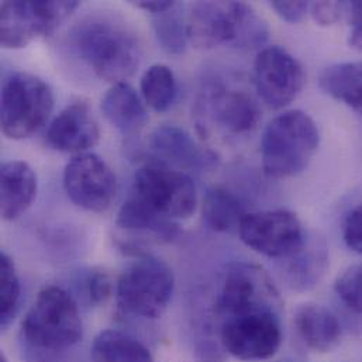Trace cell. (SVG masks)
<instances>
[{
  "mask_svg": "<svg viewBox=\"0 0 362 362\" xmlns=\"http://www.w3.org/2000/svg\"><path fill=\"white\" fill-rule=\"evenodd\" d=\"M174 289V272L164 261L137 254L117 281V305L130 316L154 320L165 313Z\"/></svg>",
  "mask_w": 362,
  "mask_h": 362,
  "instance_id": "obj_5",
  "label": "cell"
},
{
  "mask_svg": "<svg viewBox=\"0 0 362 362\" xmlns=\"http://www.w3.org/2000/svg\"><path fill=\"white\" fill-rule=\"evenodd\" d=\"M343 238L346 245L362 255V203L358 204L347 216L343 230Z\"/></svg>",
  "mask_w": 362,
  "mask_h": 362,
  "instance_id": "obj_30",
  "label": "cell"
},
{
  "mask_svg": "<svg viewBox=\"0 0 362 362\" xmlns=\"http://www.w3.org/2000/svg\"><path fill=\"white\" fill-rule=\"evenodd\" d=\"M143 100L154 112L164 113L173 107L178 96V82L174 71L164 64H154L141 76Z\"/></svg>",
  "mask_w": 362,
  "mask_h": 362,
  "instance_id": "obj_25",
  "label": "cell"
},
{
  "mask_svg": "<svg viewBox=\"0 0 362 362\" xmlns=\"http://www.w3.org/2000/svg\"><path fill=\"white\" fill-rule=\"evenodd\" d=\"M0 362H8L4 354H0Z\"/></svg>",
  "mask_w": 362,
  "mask_h": 362,
  "instance_id": "obj_36",
  "label": "cell"
},
{
  "mask_svg": "<svg viewBox=\"0 0 362 362\" xmlns=\"http://www.w3.org/2000/svg\"><path fill=\"white\" fill-rule=\"evenodd\" d=\"M112 281L107 274L99 271L89 275L86 279V293L92 305H102L112 296Z\"/></svg>",
  "mask_w": 362,
  "mask_h": 362,
  "instance_id": "obj_31",
  "label": "cell"
},
{
  "mask_svg": "<svg viewBox=\"0 0 362 362\" xmlns=\"http://www.w3.org/2000/svg\"><path fill=\"white\" fill-rule=\"evenodd\" d=\"M37 177L24 161H7L0 167V211L6 221L17 220L33 204Z\"/></svg>",
  "mask_w": 362,
  "mask_h": 362,
  "instance_id": "obj_18",
  "label": "cell"
},
{
  "mask_svg": "<svg viewBox=\"0 0 362 362\" xmlns=\"http://www.w3.org/2000/svg\"><path fill=\"white\" fill-rule=\"evenodd\" d=\"M271 7L275 10V13L282 20H285L286 23H291V24H296V23H300L306 17V14L310 8V3L276 0V1H271Z\"/></svg>",
  "mask_w": 362,
  "mask_h": 362,
  "instance_id": "obj_32",
  "label": "cell"
},
{
  "mask_svg": "<svg viewBox=\"0 0 362 362\" xmlns=\"http://www.w3.org/2000/svg\"><path fill=\"white\" fill-rule=\"evenodd\" d=\"M83 337L75 299L59 286L44 288L21 322V350L64 356Z\"/></svg>",
  "mask_w": 362,
  "mask_h": 362,
  "instance_id": "obj_3",
  "label": "cell"
},
{
  "mask_svg": "<svg viewBox=\"0 0 362 362\" xmlns=\"http://www.w3.org/2000/svg\"><path fill=\"white\" fill-rule=\"evenodd\" d=\"M78 7L76 0L3 1L0 6L1 47L18 49L40 35L52 34Z\"/></svg>",
  "mask_w": 362,
  "mask_h": 362,
  "instance_id": "obj_10",
  "label": "cell"
},
{
  "mask_svg": "<svg viewBox=\"0 0 362 362\" xmlns=\"http://www.w3.org/2000/svg\"><path fill=\"white\" fill-rule=\"evenodd\" d=\"M285 261V276L288 285L293 289H310L325 274L327 265V252L317 241H309L306 237L303 245Z\"/></svg>",
  "mask_w": 362,
  "mask_h": 362,
  "instance_id": "obj_21",
  "label": "cell"
},
{
  "mask_svg": "<svg viewBox=\"0 0 362 362\" xmlns=\"http://www.w3.org/2000/svg\"><path fill=\"white\" fill-rule=\"evenodd\" d=\"M295 329L302 341L316 353L333 351L341 340V325L337 316L317 303H302L293 313Z\"/></svg>",
  "mask_w": 362,
  "mask_h": 362,
  "instance_id": "obj_17",
  "label": "cell"
},
{
  "mask_svg": "<svg viewBox=\"0 0 362 362\" xmlns=\"http://www.w3.org/2000/svg\"><path fill=\"white\" fill-rule=\"evenodd\" d=\"M319 143V129L308 113L284 112L269 122L261 139L264 173L275 180L299 175L312 163Z\"/></svg>",
  "mask_w": 362,
  "mask_h": 362,
  "instance_id": "obj_4",
  "label": "cell"
},
{
  "mask_svg": "<svg viewBox=\"0 0 362 362\" xmlns=\"http://www.w3.org/2000/svg\"><path fill=\"white\" fill-rule=\"evenodd\" d=\"M92 362H154L150 350L136 337L120 330L100 332L90 346Z\"/></svg>",
  "mask_w": 362,
  "mask_h": 362,
  "instance_id": "obj_23",
  "label": "cell"
},
{
  "mask_svg": "<svg viewBox=\"0 0 362 362\" xmlns=\"http://www.w3.org/2000/svg\"><path fill=\"white\" fill-rule=\"evenodd\" d=\"M214 310L220 322L252 313L281 315L282 299L265 269L240 262L226 272Z\"/></svg>",
  "mask_w": 362,
  "mask_h": 362,
  "instance_id": "obj_7",
  "label": "cell"
},
{
  "mask_svg": "<svg viewBox=\"0 0 362 362\" xmlns=\"http://www.w3.org/2000/svg\"><path fill=\"white\" fill-rule=\"evenodd\" d=\"M62 183L74 204L95 213L107 210L117 192V181L112 168L93 153L75 156L65 167Z\"/></svg>",
  "mask_w": 362,
  "mask_h": 362,
  "instance_id": "obj_14",
  "label": "cell"
},
{
  "mask_svg": "<svg viewBox=\"0 0 362 362\" xmlns=\"http://www.w3.org/2000/svg\"><path fill=\"white\" fill-rule=\"evenodd\" d=\"M254 88L272 109H284L302 92L306 81L302 64L285 48H262L254 61Z\"/></svg>",
  "mask_w": 362,
  "mask_h": 362,
  "instance_id": "obj_13",
  "label": "cell"
},
{
  "mask_svg": "<svg viewBox=\"0 0 362 362\" xmlns=\"http://www.w3.org/2000/svg\"><path fill=\"white\" fill-rule=\"evenodd\" d=\"M139 8H143L148 13H151V16L154 14H158V13H163L168 8H171L175 1H171V0H141V1H136L134 3Z\"/></svg>",
  "mask_w": 362,
  "mask_h": 362,
  "instance_id": "obj_33",
  "label": "cell"
},
{
  "mask_svg": "<svg viewBox=\"0 0 362 362\" xmlns=\"http://www.w3.org/2000/svg\"><path fill=\"white\" fill-rule=\"evenodd\" d=\"M74 52L102 81L119 83L134 75L141 61L136 35L123 24L90 17L78 23L69 34Z\"/></svg>",
  "mask_w": 362,
  "mask_h": 362,
  "instance_id": "obj_1",
  "label": "cell"
},
{
  "mask_svg": "<svg viewBox=\"0 0 362 362\" xmlns=\"http://www.w3.org/2000/svg\"><path fill=\"white\" fill-rule=\"evenodd\" d=\"M21 288L14 262L6 254H0V326L6 329L16 317L20 306Z\"/></svg>",
  "mask_w": 362,
  "mask_h": 362,
  "instance_id": "obj_27",
  "label": "cell"
},
{
  "mask_svg": "<svg viewBox=\"0 0 362 362\" xmlns=\"http://www.w3.org/2000/svg\"><path fill=\"white\" fill-rule=\"evenodd\" d=\"M349 44L351 48L362 52V24L351 25V31L349 35Z\"/></svg>",
  "mask_w": 362,
  "mask_h": 362,
  "instance_id": "obj_35",
  "label": "cell"
},
{
  "mask_svg": "<svg viewBox=\"0 0 362 362\" xmlns=\"http://www.w3.org/2000/svg\"><path fill=\"white\" fill-rule=\"evenodd\" d=\"M203 220L209 228L217 233H234L247 214L243 202L231 190L214 186L203 199Z\"/></svg>",
  "mask_w": 362,
  "mask_h": 362,
  "instance_id": "obj_22",
  "label": "cell"
},
{
  "mask_svg": "<svg viewBox=\"0 0 362 362\" xmlns=\"http://www.w3.org/2000/svg\"><path fill=\"white\" fill-rule=\"evenodd\" d=\"M99 137V124L89 105L82 100L66 106L47 132V141L52 148L76 156L95 147Z\"/></svg>",
  "mask_w": 362,
  "mask_h": 362,
  "instance_id": "obj_15",
  "label": "cell"
},
{
  "mask_svg": "<svg viewBox=\"0 0 362 362\" xmlns=\"http://www.w3.org/2000/svg\"><path fill=\"white\" fill-rule=\"evenodd\" d=\"M186 23L187 40L199 49L220 45L259 48L269 37L267 21L244 1H197Z\"/></svg>",
  "mask_w": 362,
  "mask_h": 362,
  "instance_id": "obj_2",
  "label": "cell"
},
{
  "mask_svg": "<svg viewBox=\"0 0 362 362\" xmlns=\"http://www.w3.org/2000/svg\"><path fill=\"white\" fill-rule=\"evenodd\" d=\"M130 194L158 217L175 223L189 218L197 207L192 178L160 163L147 164L136 173Z\"/></svg>",
  "mask_w": 362,
  "mask_h": 362,
  "instance_id": "obj_8",
  "label": "cell"
},
{
  "mask_svg": "<svg viewBox=\"0 0 362 362\" xmlns=\"http://www.w3.org/2000/svg\"><path fill=\"white\" fill-rule=\"evenodd\" d=\"M150 148L157 163L177 167L180 171H200L214 158L204 151L193 137L178 126H161L150 136Z\"/></svg>",
  "mask_w": 362,
  "mask_h": 362,
  "instance_id": "obj_16",
  "label": "cell"
},
{
  "mask_svg": "<svg viewBox=\"0 0 362 362\" xmlns=\"http://www.w3.org/2000/svg\"><path fill=\"white\" fill-rule=\"evenodd\" d=\"M187 16L183 14V6L175 4L153 16V28L161 48L171 55H181L186 49L187 40Z\"/></svg>",
  "mask_w": 362,
  "mask_h": 362,
  "instance_id": "obj_26",
  "label": "cell"
},
{
  "mask_svg": "<svg viewBox=\"0 0 362 362\" xmlns=\"http://www.w3.org/2000/svg\"><path fill=\"white\" fill-rule=\"evenodd\" d=\"M346 17L350 25L362 24V1H347Z\"/></svg>",
  "mask_w": 362,
  "mask_h": 362,
  "instance_id": "obj_34",
  "label": "cell"
},
{
  "mask_svg": "<svg viewBox=\"0 0 362 362\" xmlns=\"http://www.w3.org/2000/svg\"><path fill=\"white\" fill-rule=\"evenodd\" d=\"M237 233L248 248L275 259L292 255L306 240L299 217L286 209L247 213Z\"/></svg>",
  "mask_w": 362,
  "mask_h": 362,
  "instance_id": "obj_11",
  "label": "cell"
},
{
  "mask_svg": "<svg viewBox=\"0 0 362 362\" xmlns=\"http://www.w3.org/2000/svg\"><path fill=\"white\" fill-rule=\"evenodd\" d=\"M320 89L346 106L362 112V61L340 62L325 68Z\"/></svg>",
  "mask_w": 362,
  "mask_h": 362,
  "instance_id": "obj_20",
  "label": "cell"
},
{
  "mask_svg": "<svg viewBox=\"0 0 362 362\" xmlns=\"http://www.w3.org/2000/svg\"><path fill=\"white\" fill-rule=\"evenodd\" d=\"M197 123L203 134L217 129L228 137H245L259 124L261 107L245 89L210 82L197 102Z\"/></svg>",
  "mask_w": 362,
  "mask_h": 362,
  "instance_id": "obj_9",
  "label": "cell"
},
{
  "mask_svg": "<svg viewBox=\"0 0 362 362\" xmlns=\"http://www.w3.org/2000/svg\"><path fill=\"white\" fill-rule=\"evenodd\" d=\"M54 109L51 88L40 78L16 72L1 89V132L11 140H23L37 133Z\"/></svg>",
  "mask_w": 362,
  "mask_h": 362,
  "instance_id": "obj_6",
  "label": "cell"
},
{
  "mask_svg": "<svg viewBox=\"0 0 362 362\" xmlns=\"http://www.w3.org/2000/svg\"><path fill=\"white\" fill-rule=\"evenodd\" d=\"M223 349L240 361L272 358L282 344L281 315L252 313L220 322Z\"/></svg>",
  "mask_w": 362,
  "mask_h": 362,
  "instance_id": "obj_12",
  "label": "cell"
},
{
  "mask_svg": "<svg viewBox=\"0 0 362 362\" xmlns=\"http://www.w3.org/2000/svg\"><path fill=\"white\" fill-rule=\"evenodd\" d=\"M102 112L120 133H139L148 122L147 107L137 90L127 82L112 85L102 98Z\"/></svg>",
  "mask_w": 362,
  "mask_h": 362,
  "instance_id": "obj_19",
  "label": "cell"
},
{
  "mask_svg": "<svg viewBox=\"0 0 362 362\" xmlns=\"http://www.w3.org/2000/svg\"><path fill=\"white\" fill-rule=\"evenodd\" d=\"M116 226L126 231L150 233L163 240L174 238L180 227L178 223L164 220L150 211L132 194L122 204L117 213Z\"/></svg>",
  "mask_w": 362,
  "mask_h": 362,
  "instance_id": "obj_24",
  "label": "cell"
},
{
  "mask_svg": "<svg viewBox=\"0 0 362 362\" xmlns=\"http://www.w3.org/2000/svg\"><path fill=\"white\" fill-rule=\"evenodd\" d=\"M334 291L350 310L362 315V264L344 269L334 282Z\"/></svg>",
  "mask_w": 362,
  "mask_h": 362,
  "instance_id": "obj_28",
  "label": "cell"
},
{
  "mask_svg": "<svg viewBox=\"0 0 362 362\" xmlns=\"http://www.w3.org/2000/svg\"><path fill=\"white\" fill-rule=\"evenodd\" d=\"M310 16L322 27L339 23L347 13V1H315L310 3Z\"/></svg>",
  "mask_w": 362,
  "mask_h": 362,
  "instance_id": "obj_29",
  "label": "cell"
}]
</instances>
